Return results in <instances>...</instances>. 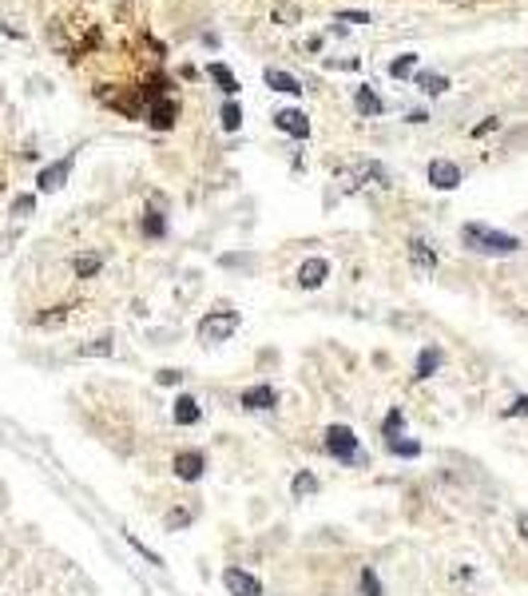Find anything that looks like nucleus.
Listing matches in <instances>:
<instances>
[{
    "label": "nucleus",
    "mask_w": 528,
    "mask_h": 596,
    "mask_svg": "<svg viewBox=\"0 0 528 596\" xmlns=\"http://www.w3.org/2000/svg\"><path fill=\"white\" fill-rule=\"evenodd\" d=\"M461 243L477 254H517L520 251V239L517 235H505V231H493L485 223H465L461 227Z\"/></svg>",
    "instance_id": "1"
},
{
    "label": "nucleus",
    "mask_w": 528,
    "mask_h": 596,
    "mask_svg": "<svg viewBox=\"0 0 528 596\" xmlns=\"http://www.w3.org/2000/svg\"><path fill=\"white\" fill-rule=\"evenodd\" d=\"M239 322H242V318H239V310H219V314H207V318L199 322V338H203L207 346H210V342H227L230 334L239 330Z\"/></svg>",
    "instance_id": "2"
},
{
    "label": "nucleus",
    "mask_w": 528,
    "mask_h": 596,
    "mask_svg": "<svg viewBox=\"0 0 528 596\" xmlns=\"http://www.w3.org/2000/svg\"><path fill=\"white\" fill-rule=\"evenodd\" d=\"M322 445H326V454L338 457V461H358V437H354L349 425H330Z\"/></svg>",
    "instance_id": "3"
},
{
    "label": "nucleus",
    "mask_w": 528,
    "mask_h": 596,
    "mask_svg": "<svg viewBox=\"0 0 528 596\" xmlns=\"http://www.w3.org/2000/svg\"><path fill=\"white\" fill-rule=\"evenodd\" d=\"M274 128L286 132V135H294V140H306V135H310V120H306V111H298V108L274 111Z\"/></svg>",
    "instance_id": "4"
},
{
    "label": "nucleus",
    "mask_w": 528,
    "mask_h": 596,
    "mask_svg": "<svg viewBox=\"0 0 528 596\" xmlns=\"http://www.w3.org/2000/svg\"><path fill=\"white\" fill-rule=\"evenodd\" d=\"M223 585H227L230 596H262V585L242 568H223Z\"/></svg>",
    "instance_id": "5"
},
{
    "label": "nucleus",
    "mask_w": 528,
    "mask_h": 596,
    "mask_svg": "<svg viewBox=\"0 0 528 596\" xmlns=\"http://www.w3.org/2000/svg\"><path fill=\"white\" fill-rule=\"evenodd\" d=\"M429 183L437 187V191H453L461 183V167L457 163H449V159H433L429 163Z\"/></svg>",
    "instance_id": "6"
},
{
    "label": "nucleus",
    "mask_w": 528,
    "mask_h": 596,
    "mask_svg": "<svg viewBox=\"0 0 528 596\" xmlns=\"http://www.w3.org/2000/svg\"><path fill=\"white\" fill-rule=\"evenodd\" d=\"M203 469H207V461H203L199 449H183V454H175V477H183V481H199Z\"/></svg>",
    "instance_id": "7"
},
{
    "label": "nucleus",
    "mask_w": 528,
    "mask_h": 596,
    "mask_svg": "<svg viewBox=\"0 0 528 596\" xmlns=\"http://www.w3.org/2000/svg\"><path fill=\"white\" fill-rule=\"evenodd\" d=\"M242 405H247V410H274V405H279V390H274V386H250V390H242V398H239Z\"/></svg>",
    "instance_id": "8"
},
{
    "label": "nucleus",
    "mask_w": 528,
    "mask_h": 596,
    "mask_svg": "<svg viewBox=\"0 0 528 596\" xmlns=\"http://www.w3.org/2000/svg\"><path fill=\"white\" fill-rule=\"evenodd\" d=\"M330 274V263L326 259H306V263L298 266V286H306V291H318L322 283H326Z\"/></svg>",
    "instance_id": "9"
},
{
    "label": "nucleus",
    "mask_w": 528,
    "mask_h": 596,
    "mask_svg": "<svg viewBox=\"0 0 528 596\" xmlns=\"http://www.w3.org/2000/svg\"><path fill=\"white\" fill-rule=\"evenodd\" d=\"M175 116H179V108H175V100H167V96H159V100L151 103V111H147V123L155 128V132H167L171 123H175Z\"/></svg>",
    "instance_id": "10"
},
{
    "label": "nucleus",
    "mask_w": 528,
    "mask_h": 596,
    "mask_svg": "<svg viewBox=\"0 0 528 596\" xmlns=\"http://www.w3.org/2000/svg\"><path fill=\"white\" fill-rule=\"evenodd\" d=\"M68 172H72V155H64L60 163L44 167V172H40V179H36V187H40V191H60V187H64V179H68Z\"/></svg>",
    "instance_id": "11"
},
{
    "label": "nucleus",
    "mask_w": 528,
    "mask_h": 596,
    "mask_svg": "<svg viewBox=\"0 0 528 596\" xmlns=\"http://www.w3.org/2000/svg\"><path fill=\"white\" fill-rule=\"evenodd\" d=\"M409 263L417 266L421 274H429L433 266H437V251H433L425 239H409Z\"/></svg>",
    "instance_id": "12"
},
{
    "label": "nucleus",
    "mask_w": 528,
    "mask_h": 596,
    "mask_svg": "<svg viewBox=\"0 0 528 596\" xmlns=\"http://www.w3.org/2000/svg\"><path fill=\"white\" fill-rule=\"evenodd\" d=\"M171 417H175V425H195L199 422V402H195V398L191 394H179L175 398V410H171Z\"/></svg>",
    "instance_id": "13"
},
{
    "label": "nucleus",
    "mask_w": 528,
    "mask_h": 596,
    "mask_svg": "<svg viewBox=\"0 0 528 596\" xmlns=\"http://www.w3.org/2000/svg\"><path fill=\"white\" fill-rule=\"evenodd\" d=\"M266 84L274 91H286V96H298V91H302V84L294 80L290 72H279V68H266Z\"/></svg>",
    "instance_id": "14"
},
{
    "label": "nucleus",
    "mask_w": 528,
    "mask_h": 596,
    "mask_svg": "<svg viewBox=\"0 0 528 596\" xmlns=\"http://www.w3.org/2000/svg\"><path fill=\"white\" fill-rule=\"evenodd\" d=\"M441 366V350H433V346H425V350L417 354V370H413V378H433Z\"/></svg>",
    "instance_id": "15"
},
{
    "label": "nucleus",
    "mask_w": 528,
    "mask_h": 596,
    "mask_svg": "<svg viewBox=\"0 0 528 596\" xmlns=\"http://www.w3.org/2000/svg\"><path fill=\"white\" fill-rule=\"evenodd\" d=\"M103 266V254L100 251H91V254H80L76 259V279H91V274Z\"/></svg>",
    "instance_id": "16"
},
{
    "label": "nucleus",
    "mask_w": 528,
    "mask_h": 596,
    "mask_svg": "<svg viewBox=\"0 0 528 596\" xmlns=\"http://www.w3.org/2000/svg\"><path fill=\"white\" fill-rule=\"evenodd\" d=\"M417 88L425 91V96H441V91L449 88V80H445V76H437V72H421V76H417Z\"/></svg>",
    "instance_id": "17"
},
{
    "label": "nucleus",
    "mask_w": 528,
    "mask_h": 596,
    "mask_svg": "<svg viewBox=\"0 0 528 596\" xmlns=\"http://www.w3.org/2000/svg\"><path fill=\"white\" fill-rule=\"evenodd\" d=\"M354 103H358V111H361V116H381V100H378V96H373L369 88H358Z\"/></svg>",
    "instance_id": "18"
},
{
    "label": "nucleus",
    "mask_w": 528,
    "mask_h": 596,
    "mask_svg": "<svg viewBox=\"0 0 528 596\" xmlns=\"http://www.w3.org/2000/svg\"><path fill=\"white\" fill-rule=\"evenodd\" d=\"M116 350V346H111V338H96V342H88V346H80V358H108V354Z\"/></svg>",
    "instance_id": "19"
},
{
    "label": "nucleus",
    "mask_w": 528,
    "mask_h": 596,
    "mask_svg": "<svg viewBox=\"0 0 528 596\" xmlns=\"http://www.w3.org/2000/svg\"><path fill=\"white\" fill-rule=\"evenodd\" d=\"M389 454H398V457H421V442H401V437H389Z\"/></svg>",
    "instance_id": "20"
},
{
    "label": "nucleus",
    "mask_w": 528,
    "mask_h": 596,
    "mask_svg": "<svg viewBox=\"0 0 528 596\" xmlns=\"http://www.w3.org/2000/svg\"><path fill=\"white\" fill-rule=\"evenodd\" d=\"M223 128H227V132H239V128H242L239 103H223Z\"/></svg>",
    "instance_id": "21"
},
{
    "label": "nucleus",
    "mask_w": 528,
    "mask_h": 596,
    "mask_svg": "<svg viewBox=\"0 0 528 596\" xmlns=\"http://www.w3.org/2000/svg\"><path fill=\"white\" fill-rule=\"evenodd\" d=\"M210 76H215V80L223 84V91H227V96H235V91H239V84H235V76H230V72L223 68V64H210Z\"/></svg>",
    "instance_id": "22"
},
{
    "label": "nucleus",
    "mask_w": 528,
    "mask_h": 596,
    "mask_svg": "<svg viewBox=\"0 0 528 596\" xmlns=\"http://www.w3.org/2000/svg\"><path fill=\"white\" fill-rule=\"evenodd\" d=\"M290 489H294V497H306V493H314V489H318V477H314V473H298Z\"/></svg>",
    "instance_id": "23"
},
{
    "label": "nucleus",
    "mask_w": 528,
    "mask_h": 596,
    "mask_svg": "<svg viewBox=\"0 0 528 596\" xmlns=\"http://www.w3.org/2000/svg\"><path fill=\"white\" fill-rule=\"evenodd\" d=\"M143 231H147L151 239H159V235L167 231V223H163V215H159V211H147V219H143Z\"/></svg>",
    "instance_id": "24"
},
{
    "label": "nucleus",
    "mask_w": 528,
    "mask_h": 596,
    "mask_svg": "<svg viewBox=\"0 0 528 596\" xmlns=\"http://www.w3.org/2000/svg\"><path fill=\"white\" fill-rule=\"evenodd\" d=\"M405 425V417H401V410H389L386 414V422H381V434L386 437H398V429Z\"/></svg>",
    "instance_id": "25"
},
{
    "label": "nucleus",
    "mask_w": 528,
    "mask_h": 596,
    "mask_svg": "<svg viewBox=\"0 0 528 596\" xmlns=\"http://www.w3.org/2000/svg\"><path fill=\"white\" fill-rule=\"evenodd\" d=\"M361 592H366V596H381V580H378L373 568H361Z\"/></svg>",
    "instance_id": "26"
},
{
    "label": "nucleus",
    "mask_w": 528,
    "mask_h": 596,
    "mask_svg": "<svg viewBox=\"0 0 528 596\" xmlns=\"http://www.w3.org/2000/svg\"><path fill=\"white\" fill-rule=\"evenodd\" d=\"M413 64H417V56L405 52V56H398V60L389 64V72H393V76H405V72H413Z\"/></svg>",
    "instance_id": "27"
},
{
    "label": "nucleus",
    "mask_w": 528,
    "mask_h": 596,
    "mask_svg": "<svg viewBox=\"0 0 528 596\" xmlns=\"http://www.w3.org/2000/svg\"><path fill=\"white\" fill-rule=\"evenodd\" d=\"M183 525H191V513H187V509H183V513H179V509H175V513H167V529H171V533H175V529H183Z\"/></svg>",
    "instance_id": "28"
},
{
    "label": "nucleus",
    "mask_w": 528,
    "mask_h": 596,
    "mask_svg": "<svg viewBox=\"0 0 528 596\" xmlns=\"http://www.w3.org/2000/svg\"><path fill=\"white\" fill-rule=\"evenodd\" d=\"M505 417H528V394L524 398H517V402L505 410Z\"/></svg>",
    "instance_id": "29"
},
{
    "label": "nucleus",
    "mask_w": 528,
    "mask_h": 596,
    "mask_svg": "<svg viewBox=\"0 0 528 596\" xmlns=\"http://www.w3.org/2000/svg\"><path fill=\"white\" fill-rule=\"evenodd\" d=\"M12 211H16V215H28V211H32V195H21V199L12 203Z\"/></svg>",
    "instance_id": "30"
},
{
    "label": "nucleus",
    "mask_w": 528,
    "mask_h": 596,
    "mask_svg": "<svg viewBox=\"0 0 528 596\" xmlns=\"http://www.w3.org/2000/svg\"><path fill=\"white\" fill-rule=\"evenodd\" d=\"M342 21H354V24H369V16L366 12H338Z\"/></svg>",
    "instance_id": "31"
},
{
    "label": "nucleus",
    "mask_w": 528,
    "mask_h": 596,
    "mask_svg": "<svg viewBox=\"0 0 528 596\" xmlns=\"http://www.w3.org/2000/svg\"><path fill=\"white\" fill-rule=\"evenodd\" d=\"M497 128H500V120H485V123H481V128H477L473 135H488V132H497Z\"/></svg>",
    "instance_id": "32"
},
{
    "label": "nucleus",
    "mask_w": 528,
    "mask_h": 596,
    "mask_svg": "<svg viewBox=\"0 0 528 596\" xmlns=\"http://www.w3.org/2000/svg\"><path fill=\"white\" fill-rule=\"evenodd\" d=\"M159 382L163 386H175V382H179V374H175V370H159Z\"/></svg>",
    "instance_id": "33"
},
{
    "label": "nucleus",
    "mask_w": 528,
    "mask_h": 596,
    "mask_svg": "<svg viewBox=\"0 0 528 596\" xmlns=\"http://www.w3.org/2000/svg\"><path fill=\"white\" fill-rule=\"evenodd\" d=\"M517 529H520V536L528 541V513H520V521H517Z\"/></svg>",
    "instance_id": "34"
}]
</instances>
